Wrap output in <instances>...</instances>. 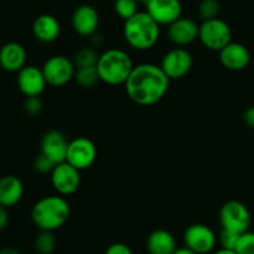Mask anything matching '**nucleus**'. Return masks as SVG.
Wrapping results in <instances>:
<instances>
[{
  "instance_id": "obj_3",
  "label": "nucleus",
  "mask_w": 254,
  "mask_h": 254,
  "mask_svg": "<svg viewBox=\"0 0 254 254\" xmlns=\"http://www.w3.org/2000/svg\"><path fill=\"white\" fill-rule=\"evenodd\" d=\"M123 35L127 44L136 51L153 49L160 37V25L146 11H138L124 21Z\"/></svg>"
},
{
  "instance_id": "obj_13",
  "label": "nucleus",
  "mask_w": 254,
  "mask_h": 254,
  "mask_svg": "<svg viewBox=\"0 0 254 254\" xmlns=\"http://www.w3.org/2000/svg\"><path fill=\"white\" fill-rule=\"evenodd\" d=\"M145 6V11L160 26H169L183 16V4L180 0H149Z\"/></svg>"
},
{
  "instance_id": "obj_34",
  "label": "nucleus",
  "mask_w": 254,
  "mask_h": 254,
  "mask_svg": "<svg viewBox=\"0 0 254 254\" xmlns=\"http://www.w3.org/2000/svg\"><path fill=\"white\" fill-rule=\"evenodd\" d=\"M0 254H21L17 248L10 247V246H6V247L0 248Z\"/></svg>"
},
{
  "instance_id": "obj_9",
  "label": "nucleus",
  "mask_w": 254,
  "mask_h": 254,
  "mask_svg": "<svg viewBox=\"0 0 254 254\" xmlns=\"http://www.w3.org/2000/svg\"><path fill=\"white\" fill-rule=\"evenodd\" d=\"M52 188L59 195L69 196L81 186V171L67 161L56 164L50 174Z\"/></svg>"
},
{
  "instance_id": "obj_27",
  "label": "nucleus",
  "mask_w": 254,
  "mask_h": 254,
  "mask_svg": "<svg viewBox=\"0 0 254 254\" xmlns=\"http://www.w3.org/2000/svg\"><path fill=\"white\" fill-rule=\"evenodd\" d=\"M235 252L237 254H254V232L247 231L241 233Z\"/></svg>"
},
{
  "instance_id": "obj_28",
  "label": "nucleus",
  "mask_w": 254,
  "mask_h": 254,
  "mask_svg": "<svg viewBox=\"0 0 254 254\" xmlns=\"http://www.w3.org/2000/svg\"><path fill=\"white\" fill-rule=\"evenodd\" d=\"M240 235L235 232H231V231L223 230L221 231L220 236H218V243H220L221 248H225V250L235 251L236 245H237V241Z\"/></svg>"
},
{
  "instance_id": "obj_19",
  "label": "nucleus",
  "mask_w": 254,
  "mask_h": 254,
  "mask_svg": "<svg viewBox=\"0 0 254 254\" xmlns=\"http://www.w3.org/2000/svg\"><path fill=\"white\" fill-rule=\"evenodd\" d=\"M26 50L19 42H7L0 49V67L7 72H19L26 66Z\"/></svg>"
},
{
  "instance_id": "obj_24",
  "label": "nucleus",
  "mask_w": 254,
  "mask_h": 254,
  "mask_svg": "<svg viewBox=\"0 0 254 254\" xmlns=\"http://www.w3.org/2000/svg\"><path fill=\"white\" fill-rule=\"evenodd\" d=\"M73 79L77 82V84H78L79 87H82V88H92V87H94L99 81H101L96 66L76 68Z\"/></svg>"
},
{
  "instance_id": "obj_15",
  "label": "nucleus",
  "mask_w": 254,
  "mask_h": 254,
  "mask_svg": "<svg viewBox=\"0 0 254 254\" xmlns=\"http://www.w3.org/2000/svg\"><path fill=\"white\" fill-rule=\"evenodd\" d=\"M69 140L62 131L49 130L42 135L40 148L41 153L46 155L55 164L66 161Z\"/></svg>"
},
{
  "instance_id": "obj_10",
  "label": "nucleus",
  "mask_w": 254,
  "mask_h": 254,
  "mask_svg": "<svg viewBox=\"0 0 254 254\" xmlns=\"http://www.w3.org/2000/svg\"><path fill=\"white\" fill-rule=\"evenodd\" d=\"M97 159V146L91 139L78 136L69 140L66 161L78 169L79 171L87 170L94 164Z\"/></svg>"
},
{
  "instance_id": "obj_35",
  "label": "nucleus",
  "mask_w": 254,
  "mask_h": 254,
  "mask_svg": "<svg viewBox=\"0 0 254 254\" xmlns=\"http://www.w3.org/2000/svg\"><path fill=\"white\" fill-rule=\"evenodd\" d=\"M173 254H196V253L192 252L190 248L181 247V248H176V251Z\"/></svg>"
},
{
  "instance_id": "obj_8",
  "label": "nucleus",
  "mask_w": 254,
  "mask_h": 254,
  "mask_svg": "<svg viewBox=\"0 0 254 254\" xmlns=\"http://www.w3.org/2000/svg\"><path fill=\"white\" fill-rule=\"evenodd\" d=\"M185 247L190 248L196 254H210L215 251L217 237L208 226L203 223H193L184 232Z\"/></svg>"
},
{
  "instance_id": "obj_31",
  "label": "nucleus",
  "mask_w": 254,
  "mask_h": 254,
  "mask_svg": "<svg viewBox=\"0 0 254 254\" xmlns=\"http://www.w3.org/2000/svg\"><path fill=\"white\" fill-rule=\"evenodd\" d=\"M104 254H133V251L126 243L116 242L107 247Z\"/></svg>"
},
{
  "instance_id": "obj_21",
  "label": "nucleus",
  "mask_w": 254,
  "mask_h": 254,
  "mask_svg": "<svg viewBox=\"0 0 254 254\" xmlns=\"http://www.w3.org/2000/svg\"><path fill=\"white\" fill-rule=\"evenodd\" d=\"M176 240L166 230H155L148 236L146 251L149 254H173L176 251Z\"/></svg>"
},
{
  "instance_id": "obj_26",
  "label": "nucleus",
  "mask_w": 254,
  "mask_h": 254,
  "mask_svg": "<svg viewBox=\"0 0 254 254\" xmlns=\"http://www.w3.org/2000/svg\"><path fill=\"white\" fill-rule=\"evenodd\" d=\"M138 4L139 2L136 0H116L114 1V11L121 19L126 21L139 11Z\"/></svg>"
},
{
  "instance_id": "obj_33",
  "label": "nucleus",
  "mask_w": 254,
  "mask_h": 254,
  "mask_svg": "<svg viewBox=\"0 0 254 254\" xmlns=\"http://www.w3.org/2000/svg\"><path fill=\"white\" fill-rule=\"evenodd\" d=\"M243 122L250 128H254V106L246 109L245 113H243Z\"/></svg>"
},
{
  "instance_id": "obj_36",
  "label": "nucleus",
  "mask_w": 254,
  "mask_h": 254,
  "mask_svg": "<svg viewBox=\"0 0 254 254\" xmlns=\"http://www.w3.org/2000/svg\"><path fill=\"white\" fill-rule=\"evenodd\" d=\"M212 254H237L235 251H230V250H225V248H221V250L216 251Z\"/></svg>"
},
{
  "instance_id": "obj_25",
  "label": "nucleus",
  "mask_w": 254,
  "mask_h": 254,
  "mask_svg": "<svg viewBox=\"0 0 254 254\" xmlns=\"http://www.w3.org/2000/svg\"><path fill=\"white\" fill-rule=\"evenodd\" d=\"M197 11L202 21L216 19L220 16L221 12L220 0H201L197 6Z\"/></svg>"
},
{
  "instance_id": "obj_30",
  "label": "nucleus",
  "mask_w": 254,
  "mask_h": 254,
  "mask_svg": "<svg viewBox=\"0 0 254 254\" xmlns=\"http://www.w3.org/2000/svg\"><path fill=\"white\" fill-rule=\"evenodd\" d=\"M42 108H44V103H42L40 96L26 97L24 102V109L29 116H37V114L41 113Z\"/></svg>"
},
{
  "instance_id": "obj_16",
  "label": "nucleus",
  "mask_w": 254,
  "mask_h": 254,
  "mask_svg": "<svg viewBox=\"0 0 254 254\" xmlns=\"http://www.w3.org/2000/svg\"><path fill=\"white\" fill-rule=\"evenodd\" d=\"M72 27L81 36L91 37L99 26V14L92 5H79L72 14Z\"/></svg>"
},
{
  "instance_id": "obj_6",
  "label": "nucleus",
  "mask_w": 254,
  "mask_h": 254,
  "mask_svg": "<svg viewBox=\"0 0 254 254\" xmlns=\"http://www.w3.org/2000/svg\"><path fill=\"white\" fill-rule=\"evenodd\" d=\"M220 222L223 230L241 235L250 231L252 217L245 203L237 200H231L223 203L221 207Z\"/></svg>"
},
{
  "instance_id": "obj_14",
  "label": "nucleus",
  "mask_w": 254,
  "mask_h": 254,
  "mask_svg": "<svg viewBox=\"0 0 254 254\" xmlns=\"http://www.w3.org/2000/svg\"><path fill=\"white\" fill-rule=\"evenodd\" d=\"M200 25L190 17H179L168 26V37L176 47H185L198 39Z\"/></svg>"
},
{
  "instance_id": "obj_23",
  "label": "nucleus",
  "mask_w": 254,
  "mask_h": 254,
  "mask_svg": "<svg viewBox=\"0 0 254 254\" xmlns=\"http://www.w3.org/2000/svg\"><path fill=\"white\" fill-rule=\"evenodd\" d=\"M99 55L101 54H98L96 47L84 46L74 54L72 61H73L76 68H81V67H93L97 66Z\"/></svg>"
},
{
  "instance_id": "obj_12",
  "label": "nucleus",
  "mask_w": 254,
  "mask_h": 254,
  "mask_svg": "<svg viewBox=\"0 0 254 254\" xmlns=\"http://www.w3.org/2000/svg\"><path fill=\"white\" fill-rule=\"evenodd\" d=\"M16 83L20 92L26 97L41 96L47 86L42 68L34 64H26L17 72Z\"/></svg>"
},
{
  "instance_id": "obj_2",
  "label": "nucleus",
  "mask_w": 254,
  "mask_h": 254,
  "mask_svg": "<svg viewBox=\"0 0 254 254\" xmlns=\"http://www.w3.org/2000/svg\"><path fill=\"white\" fill-rule=\"evenodd\" d=\"M69 215L68 201L59 193L40 198L31 208V221L40 231L59 230L68 221Z\"/></svg>"
},
{
  "instance_id": "obj_37",
  "label": "nucleus",
  "mask_w": 254,
  "mask_h": 254,
  "mask_svg": "<svg viewBox=\"0 0 254 254\" xmlns=\"http://www.w3.org/2000/svg\"><path fill=\"white\" fill-rule=\"evenodd\" d=\"M138 2H143V4H146V2L149 1V0H136Z\"/></svg>"
},
{
  "instance_id": "obj_5",
  "label": "nucleus",
  "mask_w": 254,
  "mask_h": 254,
  "mask_svg": "<svg viewBox=\"0 0 254 254\" xmlns=\"http://www.w3.org/2000/svg\"><path fill=\"white\" fill-rule=\"evenodd\" d=\"M198 40L207 50L220 52L232 41V30L230 25L220 17L205 20L200 25Z\"/></svg>"
},
{
  "instance_id": "obj_29",
  "label": "nucleus",
  "mask_w": 254,
  "mask_h": 254,
  "mask_svg": "<svg viewBox=\"0 0 254 254\" xmlns=\"http://www.w3.org/2000/svg\"><path fill=\"white\" fill-rule=\"evenodd\" d=\"M56 164L52 160H50L46 155L40 153L34 160V170L39 174H51Z\"/></svg>"
},
{
  "instance_id": "obj_4",
  "label": "nucleus",
  "mask_w": 254,
  "mask_h": 254,
  "mask_svg": "<svg viewBox=\"0 0 254 254\" xmlns=\"http://www.w3.org/2000/svg\"><path fill=\"white\" fill-rule=\"evenodd\" d=\"M97 71L102 82L109 86L124 84L134 68L131 57L121 49H108L99 55Z\"/></svg>"
},
{
  "instance_id": "obj_20",
  "label": "nucleus",
  "mask_w": 254,
  "mask_h": 254,
  "mask_svg": "<svg viewBox=\"0 0 254 254\" xmlns=\"http://www.w3.org/2000/svg\"><path fill=\"white\" fill-rule=\"evenodd\" d=\"M24 196V184L17 176L6 175L0 179V205L10 208L16 206Z\"/></svg>"
},
{
  "instance_id": "obj_7",
  "label": "nucleus",
  "mask_w": 254,
  "mask_h": 254,
  "mask_svg": "<svg viewBox=\"0 0 254 254\" xmlns=\"http://www.w3.org/2000/svg\"><path fill=\"white\" fill-rule=\"evenodd\" d=\"M42 72L49 86L64 87L74 78L76 66L67 56L55 55L45 61Z\"/></svg>"
},
{
  "instance_id": "obj_17",
  "label": "nucleus",
  "mask_w": 254,
  "mask_h": 254,
  "mask_svg": "<svg viewBox=\"0 0 254 254\" xmlns=\"http://www.w3.org/2000/svg\"><path fill=\"white\" fill-rule=\"evenodd\" d=\"M220 62L230 71H242L250 64L251 52L243 44L231 41L220 51Z\"/></svg>"
},
{
  "instance_id": "obj_1",
  "label": "nucleus",
  "mask_w": 254,
  "mask_h": 254,
  "mask_svg": "<svg viewBox=\"0 0 254 254\" xmlns=\"http://www.w3.org/2000/svg\"><path fill=\"white\" fill-rule=\"evenodd\" d=\"M170 81L160 64L158 66L145 62L134 66L124 87L128 97L134 103L149 107L160 102L166 96Z\"/></svg>"
},
{
  "instance_id": "obj_18",
  "label": "nucleus",
  "mask_w": 254,
  "mask_h": 254,
  "mask_svg": "<svg viewBox=\"0 0 254 254\" xmlns=\"http://www.w3.org/2000/svg\"><path fill=\"white\" fill-rule=\"evenodd\" d=\"M61 34V24L56 16L51 14H41L32 22V35L42 44L56 41Z\"/></svg>"
},
{
  "instance_id": "obj_11",
  "label": "nucleus",
  "mask_w": 254,
  "mask_h": 254,
  "mask_svg": "<svg viewBox=\"0 0 254 254\" xmlns=\"http://www.w3.org/2000/svg\"><path fill=\"white\" fill-rule=\"evenodd\" d=\"M193 59L185 47H175L164 55L160 67L170 79H180L191 71Z\"/></svg>"
},
{
  "instance_id": "obj_32",
  "label": "nucleus",
  "mask_w": 254,
  "mask_h": 254,
  "mask_svg": "<svg viewBox=\"0 0 254 254\" xmlns=\"http://www.w3.org/2000/svg\"><path fill=\"white\" fill-rule=\"evenodd\" d=\"M9 225V213H7V208L0 205V232L4 231Z\"/></svg>"
},
{
  "instance_id": "obj_22",
  "label": "nucleus",
  "mask_w": 254,
  "mask_h": 254,
  "mask_svg": "<svg viewBox=\"0 0 254 254\" xmlns=\"http://www.w3.org/2000/svg\"><path fill=\"white\" fill-rule=\"evenodd\" d=\"M57 240L51 231H40L35 237L34 248L37 254H52L56 251Z\"/></svg>"
}]
</instances>
